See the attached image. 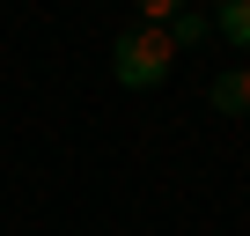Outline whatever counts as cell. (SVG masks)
<instances>
[{
  "instance_id": "cell-3",
  "label": "cell",
  "mask_w": 250,
  "mask_h": 236,
  "mask_svg": "<svg viewBox=\"0 0 250 236\" xmlns=\"http://www.w3.org/2000/svg\"><path fill=\"white\" fill-rule=\"evenodd\" d=\"M235 52H250V0H213V15H206Z\"/></svg>"
},
{
  "instance_id": "cell-5",
  "label": "cell",
  "mask_w": 250,
  "mask_h": 236,
  "mask_svg": "<svg viewBox=\"0 0 250 236\" xmlns=\"http://www.w3.org/2000/svg\"><path fill=\"white\" fill-rule=\"evenodd\" d=\"M133 8H140V23H155V30H162V23L184 8V0H133Z\"/></svg>"
},
{
  "instance_id": "cell-1",
  "label": "cell",
  "mask_w": 250,
  "mask_h": 236,
  "mask_svg": "<svg viewBox=\"0 0 250 236\" xmlns=\"http://www.w3.org/2000/svg\"><path fill=\"white\" fill-rule=\"evenodd\" d=\"M110 74H118V89H162L177 74V45L155 23H133V30L110 37Z\"/></svg>"
},
{
  "instance_id": "cell-4",
  "label": "cell",
  "mask_w": 250,
  "mask_h": 236,
  "mask_svg": "<svg viewBox=\"0 0 250 236\" xmlns=\"http://www.w3.org/2000/svg\"><path fill=\"white\" fill-rule=\"evenodd\" d=\"M162 37H169V45H177V52H191V45H206V37H213V23H206V15H199V8H177V15H169V23H162Z\"/></svg>"
},
{
  "instance_id": "cell-2",
  "label": "cell",
  "mask_w": 250,
  "mask_h": 236,
  "mask_svg": "<svg viewBox=\"0 0 250 236\" xmlns=\"http://www.w3.org/2000/svg\"><path fill=\"white\" fill-rule=\"evenodd\" d=\"M206 103H213L221 118H243V111H250V67H228V74H213Z\"/></svg>"
}]
</instances>
